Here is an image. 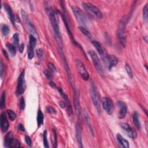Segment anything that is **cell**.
Returning <instances> with one entry per match:
<instances>
[{"mask_svg":"<svg viewBox=\"0 0 148 148\" xmlns=\"http://www.w3.org/2000/svg\"><path fill=\"white\" fill-rule=\"evenodd\" d=\"M126 71L127 72V74H128V76L130 78H132L133 77V74H132V70L128 64H126Z\"/></svg>","mask_w":148,"mask_h":148,"instance_id":"cell-33","label":"cell"},{"mask_svg":"<svg viewBox=\"0 0 148 148\" xmlns=\"http://www.w3.org/2000/svg\"><path fill=\"white\" fill-rule=\"evenodd\" d=\"M88 54H89L93 62L94 66L98 71V72L100 75L102 77H104V72L102 66L100 61L98 57V55L95 51L89 50L88 51Z\"/></svg>","mask_w":148,"mask_h":148,"instance_id":"cell-4","label":"cell"},{"mask_svg":"<svg viewBox=\"0 0 148 148\" xmlns=\"http://www.w3.org/2000/svg\"><path fill=\"white\" fill-rule=\"evenodd\" d=\"M18 130L20 131H22V132H24V131H25V128L24 127L23 125L21 123L18 124Z\"/></svg>","mask_w":148,"mask_h":148,"instance_id":"cell-44","label":"cell"},{"mask_svg":"<svg viewBox=\"0 0 148 148\" xmlns=\"http://www.w3.org/2000/svg\"><path fill=\"white\" fill-rule=\"evenodd\" d=\"M36 43V40L32 35H30L29 36V46L33 48H35Z\"/></svg>","mask_w":148,"mask_h":148,"instance_id":"cell-25","label":"cell"},{"mask_svg":"<svg viewBox=\"0 0 148 148\" xmlns=\"http://www.w3.org/2000/svg\"><path fill=\"white\" fill-rule=\"evenodd\" d=\"M74 103H75V109L76 110V114L78 115V117L79 119H81L82 118V114H81V107L79 102V98L78 97L77 92H75V95H74Z\"/></svg>","mask_w":148,"mask_h":148,"instance_id":"cell-15","label":"cell"},{"mask_svg":"<svg viewBox=\"0 0 148 148\" xmlns=\"http://www.w3.org/2000/svg\"><path fill=\"white\" fill-rule=\"evenodd\" d=\"M76 140L79 146L82 148V131L79 124H77L76 125Z\"/></svg>","mask_w":148,"mask_h":148,"instance_id":"cell-19","label":"cell"},{"mask_svg":"<svg viewBox=\"0 0 148 148\" xmlns=\"http://www.w3.org/2000/svg\"><path fill=\"white\" fill-rule=\"evenodd\" d=\"M102 105L108 114H112L114 110V104L112 100L109 97L102 98Z\"/></svg>","mask_w":148,"mask_h":148,"instance_id":"cell-7","label":"cell"},{"mask_svg":"<svg viewBox=\"0 0 148 148\" xmlns=\"http://www.w3.org/2000/svg\"><path fill=\"white\" fill-rule=\"evenodd\" d=\"M13 39H14V45L19 46V35L18 33H15L13 36Z\"/></svg>","mask_w":148,"mask_h":148,"instance_id":"cell-32","label":"cell"},{"mask_svg":"<svg viewBox=\"0 0 148 148\" xmlns=\"http://www.w3.org/2000/svg\"><path fill=\"white\" fill-rule=\"evenodd\" d=\"M46 111L48 114H55L56 113V110L54 108H53L52 106H48L46 107Z\"/></svg>","mask_w":148,"mask_h":148,"instance_id":"cell-38","label":"cell"},{"mask_svg":"<svg viewBox=\"0 0 148 148\" xmlns=\"http://www.w3.org/2000/svg\"><path fill=\"white\" fill-rule=\"evenodd\" d=\"M121 127L124 130L126 131L127 135L129 137H130L132 139H135L137 136V132L135 130L134 128H133L132 127L126 123H122L121 124Z\"/></svg>","mask_w":148,"mask_h":148,"instance_id":"cell-12","label":"cell"},{"mask_svg":"<svg viewBox=\"0 0 148 148\" xmlns=\"http://www.w3.org/2000/svg\"><path fill=\"white\" fill-rule=\"evenodd\" d=\"M79 29H80L81 32H82L86 37H88V38L89 39L92 38L91 33L90 32V31H88V29H86V28H84V27H79Z\"/></svg>","mask_w":148,"mask_h":148,"instance_id":"cell-24","label":"cell"},{"mask_svg":"<svg viewBox=\"0 0 148 148\" xmlns=\"http://www.w3.org/2000/svg\"><path fill=\"white\" fill-rule=\"evenodd\" d=\"M19 107L21 110H24L25 108L26 104H25V100L24 98L23 97H21L19 101Z\"/></svg>","mask_w":148,"mask_h":148,"instance_id":"cell-35","label":"cell"},{"mask_svg":"<svg viewBox=\"0 0 148 148\" xmlns=\"http://www.w3.org/2000/svg\"><path fill=\"white\" fill-rule=\"evenodd\" d=\"M5 100H6V93L4 91L2 94L1 102H0V106H1V109L4 108V107L5 106Z\"/></svg>","mask_w":148,"mask_h":148,"instance_id":"cell-26","label":"cell"},{"mask_svg":"<svg viewBox=\"0 0 148 148\" xmlns=\"http://www.w3.org/2000/svg\"><path fill=\"white\" fill-rule=\"evenodd\" d=\"M118 63V59L114 55H108V60H107V66L109 70H111L113 67L115 66Z\"/></svg>","mask_w":148,"mask_h":148,"instance_id":"cell-17","label":"cell"},{"mask_svg":"<svg viewBox=\"0 0 148 148\" xmlns=\"http://www.w3.org/2000/svg\"><path fill=\"white\" fill-rule=\"evenodd\" d=\"M21 14L24 23L26 26L28 30V31H30V32L32 33H36V28H35L34 26H33L32 23L31 22L30 20L29 19V18L27 15V13L23 9H22Z\"/></svg>","mask_w":148,"mask_h":148,"instance_id":"cell-11","label":"cell"},{"mask_svg":"<svg viewBox=\"0 0 148 148\" xmlns=\"http://www.w3.org/2000/svg\"><path fill=\"white\" fill-rule=\"evenodd\" d=\"M1 127L2 131L4 132H6L9 128V123L4 112H2L1 114Z\"/></svg>","mask_w":148,"mask_h":148,"instance_id":"cell-14","label":"cell"},{"mask_svg":"<svg viewBox=\"0 0 148 148\" xmlns=\"http://www.w3.org/2000/svg\"><path fill=\"white\" fill-rule=\"evenodd\" d=\"M4 7L5 10H6L7 14H8V15L9 18H10L11 23H12L13 25H14L16 18L15 17H14V12H13L12 8H11L10 6L6 3L4 4Z\"/></svg>","mask_w":148,"mask_h":148,"instance_id":"cell-16","label":"cell"},{"mask_svg":"<svg viewBox=\"0 0 148 148\" xmlns=\"http://www.w3.org/2000/svg\"><path fill=\"white\" fill-rule=\"evenodd\" d=\"M118 106L119 108L118 117L119 119H123L126 116L127 112V105L123 101H119L118 102Z\"/></svg>","mask_w":148,"mask_h":148,"instance_id":"cell-13","label":"cell"},{"mask_svg":"<svg viewBox=\"0 0 148 148\" xmlns=\"http://www.w3.org/2000/svg\"><path fill=\"white\" fill-rule=\"evenodd\" d=\"M0 71H1V77L2 78L4 72V64L2 61H1V62H0Z\"/></svg>","mask_w":148,"mask_h":148,"instance_id":"cell-43","label":"cell"},{"mask_svg":"<svg viewBox=\"0 0 148 148\" xmlns=\"http://www.w3.org/2000/svg\"><path fill=\"white\" fill-rule=\"evenodd\" d=\"M148 4H146L145 7L144 8V10H143V17L144 20L147 21L148 20Z\"/></svg>","mask_w":148,"mask_h":148,"instance_id":"cell-34","label":"cell"},{"mask_svg":"<svg viewBox=\"0 0 148 148\" xmlns=\"http://www.w3.org/2000/svg\"><path fill=\"white\" fill-rule=\"evenodd\" d=\"M90 96H91V98L92 101V103L95 106V108L97 110V112L100 114L101 112V108L100 105V100L99 96L98 93V90L97 88V86L95 84V83L92 80L90 83Z\"/></svg>","mask_w":148,"mask_h":148,"instance_id":"cell-2","label":"cell"},{"mask_svg":"<svg viewBox=\"0 0 148 148\" xmlns=\"http://www.w3.org/2000/svg\"><path fill=\"white\" fill-rule=\"evenodd\" d=\"M71 8L74 16H75V18L78 22L80 25L83 26H86L87 22H88V19L87 18H87L86 14L82 10V9H80L78 7L75 6H72L71 7Z\"/></svg>","mask_w":148,"mask_h":148,"instance_id":"cell-3","label":"cell"},{"mask_svg":"<svg viewBox=\"0 0 148 148\" xmlns=\"http://www.w3.org/2000/svg\"><path fill=\"white\" fill-rule=\"evenodd\" d=\"M44 75H45L46 78H47L48 79H49V80H52L53 76H52V74L50 72L48 71V70H45L44 71Z\"/></svg>","mask_w":148,"mask_h":148,"instance_id":"cell-37","label":"cell"},{"mask_svg":"<svg viewBox=\"0 0 148 148\" xmlns=\"http://www.w3.org/2000/svg\"><path fill=\"white\" fill-rule=\"evenodd\" d=\"M10 30L8 26L6 24H4L1 27V32L2 33L4 36H6L9 33Z\"/></svg>","mask_w":148,"mask_h":148,"instance_id":"cell-29","label":"cell"},{"mask_svg":"<svg viewBox=\"0 0 148 148\" xmlns=\"http://www.w3.org/2000/svg\"><path fill=\"white\" fill-rule=\"evenodd\" d=\"M2 53H3L4 55V56L5 57H6V58L8 60V59H9V57H8V53H7L6 51L5 50H4V49H2Z\"/></svg>","mask_w":148,"mask_h":148,"instance_id":"cell-46","label":"cell"},{"mask_svg":"<svg viewBox=\"0 0 148 148\" xmlns=\"http://www.w3.org/2000/svg\"><path fill=\"white\" fill-rule=\"evenodd\" d=\"M82 4L83 7L87 10H88L92 14H93L94 15L97 16L99 18H102V14L101 12L97 7H96L94 5H92L89 2H83Z\"/></svg>","mask_w":148,"mask_h":148,"instance_id":"cell-10","label":"cell"},{"mask_svg":"<svg viewBox=\"0 0 148 148\" xmlns=\"http://www.w3.org/2000/svg\"><path fill=\"white\" fill-rule=\"evenodd\" d=\"M44 120V115L43 112L40 110H39L38 112V114H37V123H38V127H40V126L43 124Z\"/></svg>","mask_w":148,"mask_h":148,"instance_id":"cell-22","label":"cell"},{"mask_svg":"<svg viewBox=\"0 0 148 148\" xmlns=\"http://www.w3.org/2000/svg\"><path fill=\"white\" fill-rule=\"evenodd\" d=\"M76 66L77 69L78 70L79 74L82 79L84 80H88L89 79V74L85 68V66L83 62L79 59H76Z\"/></svg>","mask_w":148,"mask_h":148,"instance_id":"cell-9","label":"cell"},{"mask_svg":"<svg viewBox=\"0 0 148 148\" xmlns=\"http://www.w3.org/2000/svg\"><path fill=\"white\" fill-rule=\"evenodd\" d=\"M27 53H28V57L30 60H31L33 57H34V48L31 47L30 46H27Z\"/></svg>","mask_w":148,"mask_h":148,"instance_id":"cell-27","label":"cell"},{"mask_svg":"<svg viewBox=\"0 0 148 148\" xmlns=\"http://www.w3.org/2000/svg\"><path fill=\"white\" fill-rule=\"evenodd\" d=\"M14 136L13 134L11 132H9L6 134L5 136V140H4V145L6 148H11L12 145L13 144V142L14 140Z\"/></svg>","mask_w":148,"mask_h":148,"instance_id":"cell-18","label":"cell"},{"mask_svg":"<svg viewBox=\"0 0 148 148\" xmlns=\"http://www.w3.org/2000/svg\"><path fill=\"white\" fill-rule=\"evenodd\" d=\"M44 145L45 148H49V144L48 141V132L46 130H45L44 132Z\"/></svg>","mask_w":148,"mask_h":148,"instance_id":"cell-31","label":"cell"},{"mask_svg":"<svg viewBox=\"0 0 148 148\" xmlns=\"http://www.w3.org/2000/svg\"><path fill=\"white\" fill-rule=\"evenodd\" d=\"M84 116H85V119H86V120L87 124H88V128H90V130L91 131L92 136H94V131H93V130H92V128L91 124H90V121H89V116H88V113H87V112H84Z\"/></svg>","mask_w":148,"mask_h":148,"instance_id":"cell-30","label":"cell"},{"mask_svg":"<svg viewBox=\"0 0 148 148\" xmlns=\"http://www.w3.org/2000/svg\"><path fill=\"white\" fill-rule=\"evenodd\" d=\"M25 142L28 145L30 146H31V145H32V141H31V140L30 137L29 136H25Z\"/></svg>","mask_w":148,"mask_h":148,"instance_id":"cell-40","label":"cell"},{"mask_svg":"<svg viewBox=\"0 0 148 148\" xmlns=\"http://www.w3.org/2000/svg\"><path fill=\"white\" fill-rule=\"evenodd\" d=\"M60 106L62 107V108H64L66 106V102L64 101H61L60 102Z\"/></svg>","mask_w":148,"mask_h":148,"instance_id":"cell-45","label":"cell"},{"mask_svg":"<svg viewBox=\"0 0 148 148\" xmlns=\"http://www.w3.org/2000/svg\"><path fill=\"white\" fill-rule=\"evenodd\" d=\"M117 140L120 145H122V147L123 148H129V143L126 140H125L121 135L118 134L117 135Z\"/></svg>","mask_w":148,"mask_h":148,"instance_id":"cell-20","label":"cell"},{"mask_svg":"<svg viewBox=\"0 0 148 148\" xmlns=\"http://www.w3.org/2000/svg\"><path fill=\"white\" fill-rule=\"evenodd\" d=\"M7 48L9 50V52L10 53V54H12L13 56H14L16 54V47L15 45H13L12 44H8L6 45Z\"/></svg>","mask_w":148,"mask_h":148,"instance_id":"cell-23","label":"cell"},{"mask_svg":"<svg viewBox=\"0 0 148 148\" xmlns=\"http://www.w3.org/2000/svg\"><path fill=\"white\" fill-rule=\"evenodd\" d=\"M36 54L38 56L40 57V58H42L44 56V51L42 49H38V50H36Z\"/></svg>","mask_w":148,"mask_h":148,"instance_id":"cell-41","label":"cell"},{"mask_svg":"<svg viewBox=\"0 0 148 148\" xmlns=\"http://www.w3.org/2000/svg\"><path fill=\"white\" fill-rule=\"evenodd\" d=\"M7 114H8V117L11 121H14V120H15L16 118V114L15 112H14V111L10 110H7Z\"/></svg>","mask_w":148,"mask_h":148,"instance_id":"cell-28","label":"cell"},{"mask_svg":"<svg viewBox=\"0 0 148 148\" xmlns=\"http://www.w3.org/2000/svg\"><path fill=\"white\" fill-rule=\"evenodd\" d=\"M132 121L136 128L140 130L141 129V125H140V119H139V114L137 112H135L133 114Z\"/></svg>","mask_w":148,"mask_h":148,"instance_id":"cell-21","label":"cell"},{"mask_svg":"<svg viewBox=\"0 0 148 148\" xmlns=\"http://www.w3.org/2000/svg\"><path fill=\"white\" fill-rule=\"evenodd\" d=\"M92 44H93L94 47L96 48V49H97L98 52L99 54L100 55L101 58L102 59L103 62H104V63L105 64H106L108 55L107 54L106 51H105V48L103 47V46L99 42L96 41V40H92Z\"/></svg>","mask_w":148,"mask_h":148,"instance_id":"cell-8","label":"cell"},{"mask_svg":"<svg viewBox=\"0 0 148 148\" xmlns=\"http://www.w3.org/2000/svg\"><path fill=\"white\" fill-rule=\"evenodd\" d=\"M46 13H47L48 17L49 18L50 22L52 26L57 44H58V45L59 46V47L62 48V38H61L60 30H59L58 24L57 20L56 14L55 12L53 9V8H52V6H47V8H46Z\"/></svg>","mask_w":148,"mask_h":148,"instance_id":"cell-1","label":"cell"},{"mask_svg":"<svg viewBox=\"0 0 148 148\" xmlns=\"http://www.w3.org/2000/svg\"><path fill=\"white\" fill-rule=\"evenodd\" d=\"M118 36L120 44L123 47H125L126 44V33L125 31L124 22H120L118 30Z\"/></svg>","mask_w":148,"mask_h":148,"instance_id":"cell-5","label":"cell"},{"mask_svg":"<svg viewBox=\"0 0 148 148\" xmlns=\"http://www.w3.org/2000/svg\"><path fill=\"white\" fill-rule=\"evenodd\" d=\"M53 133H54V146L53 147L56 148L57 147V135H56V131L55 129H53Z\"/></svg>","mask_w":148,"mask_h":148,"instance_id":"cell-42","label":"cell"},{"mask_svg":"<svg viewBox=\"0 0 148 148\" xmlns=\"http://www.w3.org/2000/svg\"><path fill=\"white\" fill-rule=\"evenodd\" d=\"M24 44H22L20 46H19V50H20V53H22L23 52V50H24Z\"/></svg>","mask_w":148,"mask_h":148,"instance_id":"cell-47","label":"cell"},{"mask_svg":"<svg viewBox=\"0 0 148 148\" xmlns=\"http://www.w3.org/2000/svg\"><path fill=\"white\" fill-rule=\"evenodd\" d=\"M26 90V81H25V70H23L20 74L18 78L17 88L16 94L18 96L22 95L24 93Z\"/></svg>","mask_w":148,"mask_h":148,"instance_id":"cell-6","label":"cell"},{"mask_svg":"<svg viewBox=\"0 0 148 148\" xmlns=\"http://www.w3.org/2000/svg\"><path fill=\"white\" fill-rule=\"evenodd\" d=\"M48 68H49V69L50 70L51 72L52 73H55L56 72V66H54V65L53 64L52 62H49L48 64Z\"/></svg>","mask_w":148,"mask_h":148,"instance_id":"cell-36","label":"cell"},{"mask_svg":"<svg viewBox=\"0 0 148 148\" xmlns=\"http://www.w3.org/2000/svg\"><path fill=\"white\" fill-rule=\"evenodd\" d=\"M20 144L19 143V142H18L17 140H16V139H14V142H13V144L11 148H20Z\"/></svg>","mask_w":148,"mask_h":148,"instance_id":"cell-39","label":"cell"}]
</instances>
